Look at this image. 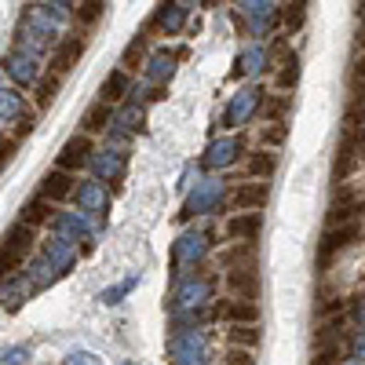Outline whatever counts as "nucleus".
I'll return each instance as SVG.
<instances>
[{
	"label": "nucleus",
	"instance_id": "f257e3e1",
	"mask_svg": "<svg viewBox=\"0 0 365 365\" xmlns=\"http://www.w3.org/2000/svg\"><path fill=\"white\" fill-rule=\"evenodd\" d=\"M172 318L179 329H194L197 322H205L212 314V278H197V274H190V278H179L175 289H172Z\"/></svg>",
	"mask_w": 365,
	"mask_h": 365
},
{
	"label": "nucleus",
	"instance_id": "f03ea898",
	"mask_svg": "<svg viewBox=\"0 0 365 365\" xmlns=\"http://www.w3.org/2000/svg\"><path fill=\"white\" fill-rule=\"evenodd\" d=\"M168 361L172 365H208V340L197 329H175L168 340Z\"/></svg>",
	"mask_w": 365,
	"mask_h": 365
},
{
	"label": "nucleus",
	"instance_id": "7ed1b4c3",
	"mask_svg": "<svg viewBox=\"0 0 365 365\" xmlns=\"http://www.w3.org/2000/svg\"><path fill=\"white\" fill-rule=\"evenodd\" d=\"M84 216H96V220H106L110 212V194L99 179H84V182H73V194H70Z\"/></svg>",
	"mask_w": 365,
	"mask_h": 365
},
{
	"label": "nucleus",
	"instance_id": "20e7f679",
	"mask_svg": "<svg viewBox=\"0 0 365 365\" xmlns=\"http://www.w3.org/2000/svg\"><path fill=\"white\" fill-rule=\"evenodd\" d=\"M227 197V187L220 179H201L197 190H190L187 205H182V216H197V212H220Z\"/></svg>",
	"mask_w": 365,
	"mask_h": 365
},
{
	"label": "nucleus",
	"instance_id": "39448f33",
	"mask_svg": "<svg viewBox=\"0 0 365 365\" xmlns=\"http://www.w3.org/2000/svg\"><path fill=\"white\" fill-rule=\"evenodd\" d=\"M88 165H91L99 182H120L128 172V154L125 150H99V154H91Z\"/></svg>",
	"mask_w": 365,
	"mask_h": 365
},
{
	"label": "nucleus",
	"instance_id": "423d86ee",
	"mask_svg": "<svg viewBox=\"0 0 365 365\" xmlns=\"http://www.w3.org/2000/svg\"><path fill=\"white\" fill-rule=\"evenodd\" d=\"M205 252H208V237L205 234H197V230H187L179 241H175V249H172V263H175V270L182 274V267H197L201 259H205Z\"/></svg>",
	"mask_w": 365,
	"mask_h": 365
},
{
	"label": "nucleus",
	"instance_id": "0eeeda50",
	"mask_svg": "<svg viewBox=\"0 0 365 365\" xmlns=\"http://www.w3.org/2000/svg\"><path fill=\"white\" fill-rule=\"evenodd\" d=\"M58 274H66L70 267H73V259H77V241H70L66 234H51L48 241H44V252H41Z\"/></svg>",
	"mask_w": 365,
	"mask_h": 365
},
{
	"label": "nucleus",
	"instance_id": "6e6552de",
	"mask_svg": "<svg viewBox=\"0 0 365 365\" xmlns=\"http://www.w3.org/2000/svg\"><path fill=\"white\" fill-rule=\"evenodd\" d=\"M55 230L66 234L70 241H91L99 234V223H91V216H84V212H58L55 216Z\"/></svg>",
	"mask_w": 365,
	"mask_h": 365
},
{
	"label": "nucleus",
	"instance_id": "1a4fd4ad",
	"mask_svg": "<svg viewBox=\"0 0 365 365\" xmlns=\"http://www.w3.org/2000/svg\"><path fill=\"white\" fill-rule=\"evenodd\" d=\"M91 154H96V146H91V135H73L63 150H58V168L63 172H77L91 161Z\"/></svg>",
	"mask_w": 365,
	"mask_h": 365
},
{
	"label": "nucleus",
	"instance_id": "9d476101",
	"mask_svg": "<svg viewBox=\"0 0 365 365\" xmlns=\"http://www.w3.org/2000/svg\"><path fill=\"white\" fill-rule=\"evenodd\" d=\"M227 292L234 299L256 303L259 299V278H256V270H227Z\"/></svg>",
	"mask_w": 365,
	"mask_h": 365
},
{
	"label": "nucleus",
	"instance_id": "9b49d317",
	"mask_svg": "<svg viewBox=\"0 0 365 365\" xmlns=\"http://www.w3.org/2000/svg\"><path fill=\"white\" fill-rule=\"evenodd\" d=\"M70 194H73V175H70V172L55 168V172H48V175L41 179V197H44V201L58 205V201H66Z\"/></svg>",
	"mask_w": 365,
	"mask_h": 365
},
{
	"label": "nucleus",
	"instance_id": "f8f14e48",
	"mask_svg": "<svg viewBox=\"0 0 365 365\" xmlns=\"http://www.w3.org/2000/svg\"><path fill=\"white\" fill-rule=\"evenodd\" d=\"M267 197H270V190H267V182H245V187H237L234 194H230V208H237V212H256V208H263L267 205Z\"/></svg>",
	"mask_w": 365,
	"mask_h": 365
},
{
	"label": "nucleus",
	"instance_id": "ddd939ff",
	"mask_svg": "<svg viewBox=\"0 0 365 365\" xmlns=\"http://www.w3.org/2000/svg\"><path fill=\"white\" fill-rule=\"evenodd\" d=\"M259 227H263L259 212H241V216H230L227 220V237L230 241H256L259 237Z\"/></svg>",
	"mask_w": 365,
	"mask_h": 365
},
{
	"label": "nucleus",
	"instance_id": "4468645a",
	"mask_svg": "<svg viewBox=\"0 0 365 365\" xmlns=\"http://www.w3.org/2000/svg\"><path fill=\"white\" fill-rule=\"evenodd\" d=\"M354 237H358V223H354V220H347L344 227H340V223H332V230H329L325 241H322V259H329L332 252H344Z\"/></svg>",
	"mask_w": 365,
	"mask_h": 365
},
{
	"label": "nucleus",
	"instance_id": "2eb2a0df",
	"mask_svg": "<svg viewBox=\"0 0 365 365\" xmlns=\"http://www.w3.org/2000/svg\"><path fill=\"white\" fill-rule=\"evenodd\" d=\"M256 106H259V91H241V96L230 103V110H227V117H223V125H227V128L245 125V120L256 113Z\"/></svg>",
	"mask_w": 365,
	"mask_h": 365
},
{
	"label": "nucleus",
	"instance_id": "dca6fc26",
	"mask_svg": "<svg viewBox=\"0 0 365 365\" xmlns=\"http://www.w3.org/2000/svg\"><path fill=\"white\" fill-rule=\"evenodd\" d=\"M220 263L227 270H256V245L252 241H237L234 249L220 252Z\"/></svg>",
	"mask_w": 365,
	"mask_h": 365
},
{
	"label": "nucleus",
	"instance_id": "f3484780",
	"mask_svg": "<svg viewBox=\"0 0 365 365\" xmlns=\"http://www.w3.org/2000/svg\"><path fill=\"white\" fill-rule=\"evenodd\" d=\"M237 150H241V139H216L208 146V154H205V168H227V165H234Z\"/></svg>",
	"mask_w": 365,
	"mask_h": 365
},
{
	"label": "nucleus",
	"instance_id": "a211bd4d",
	"mask_svg": "<svg viewBox=\"0 0 365 365\" xmlns=\"http://www.w3.org/2000/svg\"><path fill=\"white\" fill-rule=\"evenodd\" d=\"M81 51H84V37H66L63 44L55 48V55H51V66H55V73H66L77 58H81Z\"/></svg>",
	"mask_w": 365,
	"mask_h": 365
},
{
	"label": "nucleus",
	"instance_id": "6ab92c4d",
	"mask_svg": "<svg viewBox=\"0 0 365 365\" xmlns=\"http://www.w3.org/2000/svg\"><path fill=\"white\" fill-rule=\"evenodd\" d=\"M220 318H227V322H234V325H256V322H259V307H256V303H249V299L223 303Z\"/></svg>",
	"mask_w": 365,
	"mask_h": 365
},
{
	"label": "nucleus",
	"instance_id": "aec40b11",
	"mask_svg": "<svg viewBox=\"0 0 365 365\" xmlns=\"http://www.w3.org/2000/svg\"><path fill=\"white\" fill-rule=\"evenodd\" d=\"M29 292H34V285H29L26 274H19V278H11L4 289H0V299H4V307H8V311H19Z\"/></svg>",
	"mask_w": 365,
	"mask_h": 365
},
{
	"label": "nucleus",
	"instance_id": "412c9836",
	"mask_svg": "<svg viewBox=\"0 0 365 365\" xmlns=\"http://www.w3.org/2000/svg\"><path fill=\"white\" fill-rule=\"evenodd\" d=\"M128 91H132L128 70H113V73L103 81V103H117V99H125Z\"/></svg>",
	"mask_w": 365,
	"mask_h": 365
},
{
	"label": "nucleus",
	"instance_id": "4be33fe9",
	"mask_svg": "<svg viewBox=\"0 0 365 365\" xmlns=\"http://www.w3.org/2000/svg\"><path fill=\"white\" fill-rule=\"evenodd\" d=\"M227 344L230 347H241V351H256L259 329L256 325H234V329H227Z\"/></svg>",
	"mask_w": 365,
	"mask_h": 365
},
{
	"label": "nucleus",
	"instance_id": "5701e85b",
	"mask_svg": "<svg viewBox=\"0 0 365 365\" xmlns=\"http://www.w3.org/2000/svg\"><path fill=\"white\" fill-rule=\"evenodd\" d=\"M22 223L26 227H37V223H51V201L37 197V201H29L26 212H22Z\"/></svg>",
	"mask_w": 365,
	"mask_h": 365
},
{
	"label": "nucleus",
	"instance_id": "b1692460",
	"mask_svg": "<svg viewBox=\"0 0 365 365\" xmlns=\"http://www.w3.org/2000/svg\"><path fill=\"white\" fill-rule=\"evenodd\" d=\"M110 125V103H96L88 113H84V135H91V132H103Z\"/></svg>",
	"mask_w": 365,
	"mask_h": 365
},
{
	"label": "nucleus",
	"instance_id": "393cba45",
	"mask_svg": "<svg viewBox=\"0 0 365 365\" xmlns=\"http://www.w3.org/2000/svg\"><path fill=\"white\" fill-rule=\"evenodd\" d=\"M303 19H307V0H292L285 8V34H296L303 26Z\"/></svg>",
	"mask_w": 365,
	"mask_h": 365
},
{
	"label": "nucleus",
	"instance_id": "a878e982",
	"mask_svg": "<svg viewBox=\"0 0 365 365\" xmlns=\"http://www.w3.org/2000/svg\"><path fill=\"white\" fill-rule=\"evenodd\" d=\"M135 285H139V274H132V278H125V282H120V285L106 289V292H103L99 299H103V303H120V299H125V296H128V292H132Z\"/></svg>",
	"mask_w": 365,
	"mask_h": 365
},
{
	"label": "nucleus",
	"instance_id": "bb28decb",
	"mask_svg": "<svg viewBox=\"0 0 365 365\" xmlns=\"http://www.w3.org/2000/svg\"><path fill=\"white\" fill-rule=\"evenodd\" d=\"M0 117H22V96L0 91Z\"/></svg>",
	"mask_w": 365,
	"mask_h": 365
},
{
	"label": "nucleus",
	"instance_id": "cd10ccee",
	"mask_svg": "<svg viewBox=\"0 0 365 365\" xmlns=\"http://www.w3.org/2000/svg\"><path fill=\"white\" fill-rule=\"evenodd\" d=\"M249 172L259 175V179H267V175L274 172V158H270V154H252V158H249Z\"/></svg>",
	"mask_w": 365,
	"mask_h": 365
},
{
	"label": "nucleus",
	"instance_id": "c85d7f7f",
	"mask_svg": "<svg viewBox=\"0 0 365 365\" xmlns=\"http://www.w3.org/2000/svg\"><path fill=\"white\" fill-rule=\"evenodd\" d=\"M55 91H58V73L41 81V88H37V106H48V103L55 99Z\"/></svg>",
	"mask_w": 365,
	"mask_h": 365
},
{
	"label": "nucleus",
	"instance_id": "c756f323",
	"mask_svg": "<svg viewBox=\"0 0 365 365\" xmlns=\"http://www.w3.org/2000/svg\"><path fill=\"white\" fill-rule=\"evenodd\" d=\"M296 77H299V70H296V58H289V63L278 70V88H292V84H296Z\"/></svg>",
	"mask_w": 365,
	"mask_h": 365
},
{
	"label": "nucleus",
	"instance_id": "7c9ffc66",
	"mask_svg": "<svg viewBox=\"0 0 365 365\" xmlns=\"http://www.w3.org/2000/svg\"><path fill=\"white\" fill-rule=\"evenodd\" d=\"M99 15H103V4H99V0H84V4H81V15H77V19H81V22H96Z\"/></svg>",
	"mask_w": 365,
	"mask_h": 365
},
{
	"label": "nucleus",
	"instance_id": "2f4dec72",
	"mask_svg": "<svg viewBox=\"0 0 365 365\" xmlns=\"http://www.w3.org/2000/svg\"><path fill=\"white\" fill-rule=\"evenodd\" d=\"M66 365H103V361L91 354V351H73V354L66 358Z\"/></svg>",
	"mask_w": 365,
	"mask_h": 365
},
{
	"label": "nucleus",
	"instance_id": "473e14b6",
	"mask_svg": "<svg viewBox=\"0 0 365 365\" xmlns=\"http://www.w3.org/2000/svg\"><path fill=\"white\" fill-rule=\"evenodd\" d=\"M263 143H267V146H278V143H285V125H270V128L263 132Z\"/></svg>",
	"mask_w": 365,
	"mask_h": 365
},
{
	"label": "nucleus",
	"instance_id": "72a5a7b5",
	"mask_svg": "<svg viewBox=\"0 0 365 365\" xmlns=\"http://www.w3.org/2000/svg\"><path fill=\"white\" fill-rule=\"evenodd\" d=\"M26 358H29L26 347H8L4 351V365H26Z\"/></svg>",
	"mask_w": 365,
	"mask_h": 365
},
{
	"label": "nucleus",
	"instance_id": "f704fd0d",
	"mask_svg": "<svg viewBox=\"0 0 365 365\" xmlns=\"http://www.w3.org/2000/svg\"><path fill=\"white\" fill-rule=\"evenodd\" d=\"M227 365H252V358H249V351H241V347H234V351L227 354Z\"/></svg>",
	"mask_w": 365,
	"mask_h": 365
},
{
	"label": "nucleus",
	"instance_id": "c9c22d12",
	"mask_svg": "<svg viewBox=\"0 0 365 365\" xmlns=\"http://www.w3.org/2000/svg\"><path fill=\"white\" fill-rule=\"evenodd\" d=\"M354 106H365V81L354 84Z\"/></svg>",
	"mask_w": 365,
	"mask_h": 365
},
{
	"label": "nucleus",
	"instance_id": "e433bc0d",
	"mask_svg": "<svg viewBox=\"0 0 365 365\" xmlns=\"http://www.w3.org/2000/svg\"><path fill=\"white\" fill-rule=\"evenodd\" d=\"M354 358H358V361H365V332L354 340Z\"/></svg>",
	"mask_w": 365,
	"mask_h": 365
},
{
	"label": "nucleus",
	"instance_id": "4c0bfd02",
	"mask_svg": "<svg viewBox=\"0 0 365 365\" xmlns=\"http://www.w3.org/2000/svg\"><path fill=\"white\" fill-rule=\"evenodd\" d=\"M354 77H358V81H365V55L358 58V66H354Z\"/></svg>",
	"mask_w": 365,
	"mask_h": 365
},
{
	"label": "nucleus",
	"instance_id": "58836bf2",
	"mask_svg": "<svg viewBox=\"0 0 365 365\" xmlns=\"http://www.w3.org/2000/svg\"><path fill=\"white\" fill-rule=\"evenodd\" d=\"M354 318H358V322H361V325H365V299H361V303H358V311H354Z\"/></svg>",
	"mask_w": 365,
	"mask_h": 365
},
{
	"label": "nucleus",
	"instance_id": "ea45409f",
	"mask_svg": "<svg viewBox=\"0 0 365 365\" xmlns=\"http://www.w3.org/2000/svg\"><path fill=\"white\" fill-rule=\"evenodd\" d=\"M347 365H365V361H358V358H354V361H347Z\"/></svg>",
	"mask_w": 365,
	"mask_h": 365
},
{
	"label": "nucleus",
	"instance_id": "a19ab883",
	"mask_svg": "<svg viewBox=\"0 0 365 365\" xmlns=\"http://www.w3.org/2000/svg\"><path fill=\"white\" fill-rule=\"evenodd\" d=\"M125 365H132V361H125Z\"/></svg>",
	"mask_w": 365,
	"mask_h": 365
}]
</instances>
